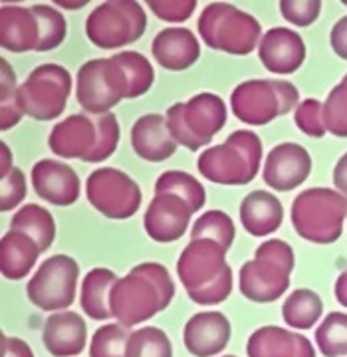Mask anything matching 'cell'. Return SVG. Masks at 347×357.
I'll return each instance as SVG.
<instances>
[{
    "instance_id": "obj_2",
    "label": "cell",
    "mask_w": 347,
    "mask_h": 357,
    "mask_svg": "<svg viewBox=\"0 0 347 357\" xmlns=\"http://www.w3.org/2000/svg\"><path fill=\"white\" fill-rule=\"evenodd\" d=\"M180 284L194 304H222L232 292L234 274L226 262V250L215 241H191L177 260Z\"/></svg>"
},
{
    "instance_id": "obj_47",
    "label": "cell",
    "mask_w": 347,
    "mask_h": 357,
    "mask_svg": "<svg viewBox=\"0 0 347 357\" xmlns=\"http://www.w3.org/2000/svg\"><path fill=\"white\" fill-rule=\"evenodd\" d=\"M0 157H2V163H0V177L4 178L10 171H13V151H10V147L2 141L0 143Z\"/></svg>"
},
{
    "instance_id": "obj_12",
    "label": "cell",
    "mask_w": 347,
    "mask_h": 357,
    "mask_svg": "<svg viewBox=\"0 0 347 357\" xmlns=\"http://www.w3.org/2000/svg\"><path fill=\"white\" fill-rule=\"evenodd\" d=\"M79 280V266L68 255L46 258L34 276L28 280V300L44 312H64L76 302V288Z\"/></svg>"
},
{
    "instance_id": "obj_26",
    "label": "cell",
    "mask_w": 347,
    "mask_h": 357,
    "mask_svg": "<svg viewBox=\"0 0 347 357\" xmlns=\"http://www.w3.org/2000/svg\"><path fill=\"white\" fill-rule=\"evenodd\" d=\"M40 246L26 232L8 230L0 241V270L8 280H22L32 272L38 256Z\"/></svg>"
},
{
    "instance_id": "obj_30",
    "label": "cell",
    "mask_w": 347,
    "mask_h": 357,
    "mask_svg": "<svg viewBox=\"0 0 347 357\" xmlns=\"http://www.w3.org/2000/svg\"><path fill=\"white\" fill-rule=\"evenodd\" d=\"M155 192H171L185 199L193 213H199L206 203V191L203 183L185 171H165L155 183Z\"/></svg>"
},
{
    "instance_id": "obj_49",
    "label": "cell",
    "mask_w": 347,
    "mask_h": 357,
    "mask_svg": "<svg viewBox=\"0 0 347 357\" xmlns=\"http://www.w3.org/2000/svg\"><path fill=\"white\" fill-rule=\"evenodd\" d=\"M60 8H68V10H77V8H84L86 4H88V0H77V2H74V0H58L56 2Z\"/></svg>"
},
{
    "instance_id": "obj_50",
    "label": "cell",
    "mask_w": 347,
    "mask_h": 357,
    "mask_svg": "<svg viewBox=\"0 0 347 357\" xmlns=\"http://www.w3.org/2000/svg\"><path fill=\"white\" fill-rule=\"evenodd\" d=\"M220 357H236V356H220Z\"/></svg>"
},
{
    "instance_id": "obj_22",
    "label": "cell",
    "mask_w": 347,
    "mask_h": 357,
    "mask_svg": "<svg viewBox=\"0 0 347 357\" xmlns=\"http://www.w3.org/2000/svg\"><path fill=\"white\" fill-rule=\"evenodd\" d=\"M155 62L171 72H183L201 58V44L189 28H163L151 42Z\"/></svg>"
},
{
    "instance_id": "obj_29",
    "label": "cell",
    "mask_w": 347,
    "mask_h": 357,
    "mask_svg": "<svg viewBox=\"0 0 347 357\" xmlns=\"http://www.w3.org/2000/svg\"><path fill=\"white\" fill-rule=\"evenodd\" d=\"M323 314L322 298L309 288H298L282 306L284 321L294 330H311Z\"/></svg>"
},
{
    "instance_id": "obj_4",
    "label": "cell",
    "mask_w": 347,
    "mask_h": 357,
    "mask_svg": "<svg viewBox=\"0 0 347 357\" xmlns=\"http://www.w3.org/2000/svg\"><path fill=\"white\" fill-rule=\"evenodd\" d=\"M296 266L294 248L280 238L264 241L254 258L238 272V288L246 300L254 304H270L282 298L290 288V274Z\"/></svg>"
},
{
    "instance_id": "obj_11",
    "label": "cell",
    "mask_w": 347,
    "mask_h": 357,
    "mask_svg": "<svg viewBox=\"0 0 347 357\" xmlns=\"http://www.w3.org/2000/svg\"><path fill=\"white\" fill-rule=\"evenodd\" d=\"M72 86V74L64 66L42 64L20 84L18 105L22 114L32 119L52 121L64 114Z\"/></svg>"
},
{
    "instance_id": "obj_15",
    "label": "cell",
    "mask_w": 347,
    "mask_h": 357,
    "mask_svg": "<svg viewBox=\"0 0 347 357\" xmlns=\"http://www.w3.org/2000/svg\"><path fill=\"white\" fill-rule=\"evenodd\" d=\"M311 173V157L308 149L298 143H280L266 155L262 178L278 192H288L306 183Z\"/></svg>"
},
{
    "instance_id": "obj_9",
    "label": "cell",
    "mask_w": 347,
    "mask_h": 357,
    "mask_svg": "<svg viewBox=\"0 0 347 357\" xmlns=\"http://www.w3.org/2000/svg\"><path fill=\"white\" fill-rule=\"evenodd\" d=\"M147 30V14L139 2L111 0L95 6L86 18V34L93 46L117 50L141 38Z\"/></svg>"
},
{
    "instance_id": "obj_24",
    "label": "cell",
    "mask_w": 347,
    "mask_h": 357,
    "mask_svg": "<svg viewBox=\"0 0 347 357\" xmlns=\"http://www.w3.org/2000/svg\"><path fill=\"white\" fill-rule=\"evenodd\" d=\"M0 46L4 50L22 54L38 52L40 22L32 6L2 4L0 8Z\"/></svg>"
},
{
    "instance_id": "obj_13",
    "label": "cell",
    "mask_w": 347,
    "mask_h": 357,
    "mask_svg": "<svg viewBox=\"0 0 347 357\" xmlns=\"http://www.w3.org/2000/svg\"><path fill=\"white\" fill-rule=\"evenodd\" d=\"M86 197L103 217L114 220L131 218L141 206L139 185L116 167H102L86 181Z\"/></svg>"
},
{
    "instance_id": "obj_51",
    "label": "cell",
    "mask_w": 347,
    "mask_h": 357,
    "mask_svg": "<svg viewBox=\"0 0 347 357\" xmlns=\"http://www.w3.org/2000/svg\"><path fill=\"white\" fill-rule=\"evenodd\" d=\"M344 4H347V2H344Z\"/></svg>"
},
{
    "instance_id": "obj_7",
    "label": "cell",
    "mask_w": 347,
    "mask_h": 357,
    "mask_svg": "<svg viewBox=\"0 0 347 357\" xmlns=\"http://www.w3.org/2000/svg\"><path fill=\"white\" fill-rule=\"evenodd\" d=\"M165 117L173 139L189 151H199L226 126V103L217 93L203 91L189 102L173 103Z\"/></svg>"
},
{
    "instance_id": "obj_31",
    "label": "cell",
    "mask_w": 347,
    "mask_h": 357,
    "mask_svg": "<svg viewBox=\"0 0 347 357\" xmlns=\"http://www.w3.org/2000/svg\"><path fill=\"white\" fill-rule=\"evenodd\" d=\"M201 238L215 241L229 252L236 238V229H234L232 218L219 208L203 213L191 229V241H201Z\"/></svg>"
},
{
    "instance_id": "obj_46",
    "label": "cell",
    "mask_w": 347,
    "mask_h": 357,
    "mask_svg": "<svg viewBox=\"0 0 347 357\" xmlns=\"http://www.w3.org/2000/svg\"><path fill=\"white\" fill-rule=\"evenodd\" d=\"M334 185L335 191L347 197V153L339 157V161L334 167Z\"/></svg>"
},
{
    "instance_id": "obj_44",
    "label": "cell",
    "mask_w": 347,
    "mask_h": 357,
    "mask_svg": "<svg viewBox=\"0 0 347 357\" xmlns=\"http://www.w3.org/2000/svg\"><path fill=\"white\" fill-rule=\"evenodd\" d=\"M0 351H2V357H34L32 347L26 344L24 340L6 335V333L0 335Z\"/></svg>"
},
{
    "instance_id": "obj_17",
    "label": "cell",
    "mask_w": 347,
    "mask_h": 357,
    "mask_svg": "<svg viewBox=\"0 0 347 357\" xmlns=\"http://www.w3.org/2000/svg\"><path fill=\"white\" fill-rule=\"evenodd\" d=\"M232 326L222 312H199L183 328V344L194 357H215L226 349Z\"/></svg>"
},
{
    "instance_id": "obj_23",
    "label": "cell",
    "mask_w": 347,
    "mask_h": 357,
    "mask_svg": "<svg viewBox=\"0 0 347 357\" xmlns=\"http://www.w3.org/2000/svg\"><path fill=\"white\" fill-rule=\"evenodd\" d=\"M248 357H316L314 344L306 335L280 326H262L246 342Z\"/></svg>"
},
{
    "instance_id": "obj_48",
    "label": "cell",
    "mask_w": 347,
    "mask_h": 357,
    "mask_svg": "<svg viewBox=\"0 0 347 357\" xmlns=\"http://www.w3.org/2000/svg\"><path fill=\"white\" fill-rule=\"evenodd\" d=\"M335 298L341 306L347 307V270L341 272L335 280Z\"/></svg>"
},
{
    "instance_id": "obj_10",
    "label": "cell",
    "mask_w": 347,
    "mask_h": 357,
    "mask_svg": "<svg viewBox=\"0 0 347 357\" xmlns=\"http://www.w3.org/2000/svg\"><path fill=\"white\" fill-rule=\"evenodd\" d=\"M76 98L90 115L111 114L121 100H129V79L116 58H95L79 66Z\"/></svg>"
},
{
    "instance_id": "obj_5",
    "label": "cell",
    "mask_w": 347,
    "mask_h": 357,
    "mask_svg": "<svg viewBox=\"0 0 347 357\" xmlns=\"http://www.w3.org/2000/svg\"><path fill=\"white\" fill-rule=\"evenodd\" d=\"M196 28L208 48L234 56H246L256 50L264 36L262 26L252 14L229 2L206 4Z\"/></svg>"
},
{
    "instance_id": "obj_39",
    "label": "cell",
    "mask_w": 347,
    "mask_h": 357,
    "mask_svg": "<svg viewBox=\"0 0 347 357\" xmlns=\"http://www.w3.org/2000/svg\"><path fill=\"white\" fill-rule=\"evenodd\" d=\"M93 121L98 126V145L88 159V163H102L116 153L119 137H121V129H119L116 114L93 115Z\"/></svg>"
},
{
    "instance_id": "obj_21",
    "label": "cell",
    "mask_w": 347,
    "mask_h": 357,
    "mask_svg": "<svg viewBox=\"0 0 347 357\" xmlns=\"http://www.w3.org/2000/svg\"><path fill=\"white\" fill-rule=\"evenodd\" d=\"M131 145L135 155L149 163H163L173 157L179 143L167 128V117L161 114L141 115L131 128Z\"/></svg>"
},
{
    "instance_id": "obj_45",
    "label": "cell",
    "mask_w": 347,
    "mask_h": 357,
    "mask_svg": "<svg viewBox=\"0 0 347 357\" xmlns=\"http://www.w3.org/2000/svg\"><path fill=\"white\" fill-rule=\"evenodd\" d=\"M330 44H332V50L347 60V16L339 18L330 32Z\"/></svg>"
},
{
    "instance_id": "obj_1",
    "label": "cell",
    "mask_w": 347,
    "mask_h": 357,
    "mask_svg": "<svg viewBox=\"0 0 347 357\" xmlns=\"http://www.w3.org/2000/svg\"><path fill=\"white\" fill-rule=\"evenodd\" d=\"M175 298L171 274L159 262H143L116 282L109 306L117 324L133 328L163 312Z\"/></svg>"
},
{
    "instance_id": "obj_3",
    "label": "cell",
    "mask_w": 347,
    "mask_h": 357,
    "mask_svg": "<svg viewBox=\"0 0 347 357\" xmlns=\"http://www.w3.org/2000/svg\"><path fill=\"white\" fill-rule=\"evenodd\" d=\"M262 141L250 129H238L231 133L224 143L206 147L196 159L199 173L213 183L242 187L260 171Z\"/></svg>"
},
{
    "instance_id": "obj_36",
    "label": "cell",
    "mask_w": 347,
    "mask_h": 357,
    "mask_svg": "<svg viewBox=\"0 0 347 357\" xmlns=\"http://www.w3.org/2000/svg\"><path fill=\"white\" fill-rule=\"evenodd\" d=\"M32 10L40 22V46L38 52L56 50L68 34L64 14L50 4H32Z\"/></svg>"
},
{
    "instance_id": "obj_27",
    "label": "cell",
    "mask_w": 347,
    "mask_h": 357,
    "mask_svg": "<svg viewBox=\"0 0 347 357\" xmlns=\"http://www.w3.org/2000/svg\"><path fill=\"white\" fill-rule=\"evenodd\" d=\"M117 280V274L109 268H93L86 274L79 292V306L88 318L98 321L114 318L109 306V294Z\"/></svg>"
},
{
    "instance_id": "obj_33",
    "label": "cell",
    "mask_w": 347,
    "mask_h": 357,
    "mask_svg": "<svg viewBox=\"0 0 347 357\" xmlns=\"http://www.w3.org/2000/svg\"><path fill=\"white\" fill-rule=\"evenodd\" d=\"M114 58L121 64V68L128 74L129 100L145 96L155 82V70L151 62L143 54L133 50L117 52V54H114Z\"/></svg>"
},
{
    "instance_id": "obj_28",
    "label": "cell",
    "mask_w": 347,
    "mask_h": 357,
    "mask_svg": "<svg viewBox=\"0 0 347 357\" xmlns=\"http://www.w3.org/2000/svg\"><path fill=\"white\" fill-rule=\"evenodd\" d=\"M10 229L26 232L38 244L42 252H46L56 241V220L48 208L36 203H28L18 208L10 220Z\"/></svg>"
},
{
    "instance_id": "obj_19",
    "label": "cell",
    "mask_w": 347,
    "mask_h": 357,
    "mask_svg": "<svg viewBox=\"0 0 347 357\" xmlns=\"http://www.w3.org/2000/svg\"><path fill=\"white\" fill-rule=\"evenodd\" d=\"M32 187L42 201L54 206H70L79 199L82 183L77 173L62 161L42 159L32 167Z\"/></svg>"
},
{
    "instance_id": "obj_40",
    "label": "cell",
    "mask_w": 347,
    "mask_h": 357,
    "mask_svg": "<svg viewBox=\"0 0 347 357\" xmlns=\"http://www.w3.org/2000/svg\"><path fill=\"white\" fill-rule=\"evenodd\" d=\"M294 123L308 137H316V139L323 137L327 133L323 123V103L314 98L300 102V105L294 109Z\"/></svg>"
},
{
    "instance_id": "obj_18",
    "label": "cell",
    "mask_w": 347,
    "mask_h": 357,
    "mask_svg": "<svg viewBox=\"0 0 347 357\" xmlns=\"http://www.w3.org/2000/svg\"><path fill=\"white\" fill-rule=\"evenodd\" d=\"M258 58L268 72L288 76L298 72L304 64L306 44L298 32L284 26H276L270 28L260 40Z\"/></svg>"
},
{
    "instance_id": "obj_6",
    "label": "cell",
    "mask_w": 347,
    "mask_h": 357,
    "mask_svg": "<svg viewBox=\"0 0 347 357\" xmlns=\"http://www.w3.org/2000/svg\"><path fill=\"white\" fill-rule=\"evenodd\" d=\"M347 197L334 189L314 187L292 203V225L298 236L314 244H334L344 232Z\"/></svg>"
},
{
    "instance_id": "obj_37",
    "label": "cell",
    "mask_w": 347,
    "mask_h": 357,
    "mask_svg": "<svg viewBox=\"0 0 347 357\" xmlns=\"http://www.w3.org/2000/svg\"><path fill=\"white\" fill-rule=\"evenodd\" d=\"M129 335V328L117 321L98 328L91 335L90 357H125Z\"/></svg>"
},
{
    "instance_id": "obj_42",
    "label": "cell",
    "mask_w": 347,
    "mask_h": 357,
    "mask_svg": "<svg viewBox=\"0 0 347 357\" xmlns=\"http://www.w3.org/2000/svg\"><path fill=\"white\" fill-rule=\"evenodd\" d=\"M147 6L163 22H185L196 10L194 0H147Z\"/></svg>"
},
{
    "instance_id": "obj_32",
    "label": "cell",
    "mask_w": 347,
    "mask_h": 357,
    "mask_svg": "<svg viewBox=\"0 0 347 357\" xmlns=\"http://www.w3.org/2000/svg\"><path fill=\"white\" fill-rule=\"evenodd\" d=\"M316 345L323 357H347V314L332 312L316 330Z\"/></svg>"
},
{
    "instance_id": "obj_41",
    "label": "cell",
    "mask_w": 347,
    "mask_h": 357,
    "mask_svg": "<svg viewBox=\"0 0 347 357\" xmlns=\"http://www.w3.org/2000/svg\"><path fill=\"white\" fill-rule=\"evenodd\" d=\"M280 13L290 24L304 28V26L314 24L320 18L322 2L320 0H282Z\"/></svg>"
},
{
    "instance_id": "obj_20",
    "label": "cell",
    "mask_w": 347,
    "mask_h": 357,
    "mask_svg": "<svg viewBox=\"0 0 347 357\" xmlns=\"http://www.w3.org/2000/svg\"><path fill=\"white\" fill-rule=\"evenodd\" d=\"M42 344L54 357H76L88 344L86 319L76 312H56L44 324Z\"/></svg>"
},
{
    "instance_id": "obj_43",
    "label": "cell",
    "mask_w": 347,
    "mask_h": 357,
    "mask_svg": "<svg viewBox=\"0 0 347 357\" xmlns=\"http://www.w3.org/2000/svg\"><path fill=\"white\" fill-rule=\"evenodd\" d=\"M26 197V177L24 171L14 167L13 171L2 178V189H0V211H13L24 201Z\"/></svg>"
},
{
    "instance_id": "obj_34",
    "label": "cell",
    "mask_w": 347,
    "mask_h": 357,
    "mask_svg": "<svg viewBox=\"0 0 347 357\" xmlns=\"http://www.w3.org/2000/svg\"><path fill=\"white\" fill-rule=\"evenodd\" d=\"M18 84L13 66L4 58L0 60V131H8L24 117L18 105Z\"/></svg>"
},
{
    "instance_id": "obj_25",
    "label": "cell",
    "mask_w": 347,
    "mask_h": 357,
    "mask_svg": "<svg viewBox=\"0 0 347 357\" xmlns=\"http://www.w3.org/2000/svg\"><path fill=\"white\" fill-rule=\"evenodd\" d=\"M284 206L276 195L252 191L240 203V222L248 234L264 238L282 227Z\"/></svg>"
},
{
    "instance_id": "obj_35",
    "label": "cell",
    "mask_w": 347,
    "mask_h": 357,
    "mask_svg": "<svg viewBox=\"0 0 347 357\" xmlns=\"http://www.w3.org/2000/svg\"><path fill=\"white\" fill-rule=\"evenodd\" d=\"M125 357H173V344L161 328L145 326L131 332Z\"/></svg>"
},
{
    "instance_id": "obj_16",
    "label": "cell",
    "mask_w": 347,
    "mask_h": 357,
    "mask_svg": "<svg viewBox=\"0 0 347 357\" xmlns=\"http://www.w3.org/2000/svg\"><path fill=\"white\" fill-rule=\"evenodd\" d=\"M50 151L62 159H79L88 163L98 145V126L90 114H74L56 123L48 137Z\"/></svg>"
},
{
    "instance_id": "obj_14",
    "label": "cell",
    "mask_w": 347,
    "mask_h": 357,
    "mask_svg": "<svg viewBox=\"0 0 347 357\" xmlns=\"http://www.w3.org/2000/svg\"><path fill=\"white\" fill-rule=\"evenodd\" d=\"M193 217V208L185 199L171 192H155L145 211L143 227L155 243H175L183 238Z\"/></svg>"
},
{
    "instance_id": "obj_8",
    "label": "cell",
    "mask_w": 347,
    "mask_h": 357,
    "mask_svg": "<svg viewBox=\"0 0 347 357\" xmlns=\"http://www.w3.org/2000/svg\"><path fill=\"white\" fill-rule=\"evenodd\" d=\"M300 91L284 79H248L231 93V107L236 119L246 126H266L300 105Z\"/></svg>"
},
{
    "instance_id": "obj_38",
    "label": "cell",
    "mask_w": 347,
    "mask_h": 357,
    "mask_svg": "<svg viewBox=\"0 0 347 357\" xmlns=\"http://www.w3.org/2000/svg\"><path fill=\"white\" fill-rule=\"evenodd\" d=\"M323 123L335 137H347V74L323 102Z\"/></svg>"
}]
</instances>
